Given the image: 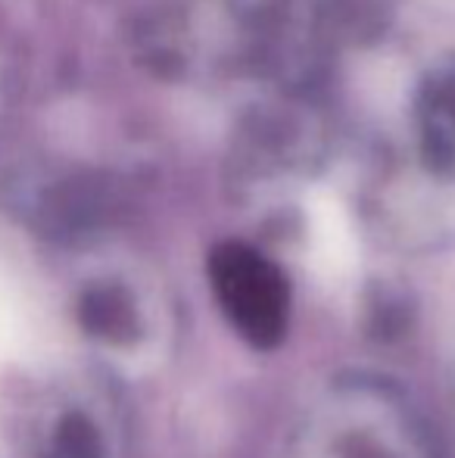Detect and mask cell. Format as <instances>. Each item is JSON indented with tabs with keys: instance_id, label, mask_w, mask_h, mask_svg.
I'll return each mask as SVG.
<instances>
[{
	"instance_id": "obj_1",
	"label": "cell",
	"mask_w": 455,
	"mask_h": 458,
	"mask_svg": "<svg viewBox=\"0 0 455 458\" xmlns=\"http://www.w3.org/2000/svg\"><path fill=\"white\" fill-rule=\"evenodd\" d=\"M309 225H312V247H316L318 262H324L331 272H343L352 262V234L341 203L331 193H312Z\"/></svg>"
}]
</instances>
